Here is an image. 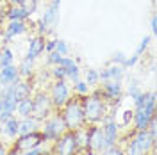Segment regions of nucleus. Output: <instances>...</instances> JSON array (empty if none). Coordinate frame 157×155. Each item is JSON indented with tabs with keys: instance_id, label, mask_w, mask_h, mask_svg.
<instances>
[{
	"instance_id": "nucleus-1",
	"label": "nucleus",
	"mask_w": 157,
	"mask_h": 155,
	"mask_svg": "<svg viewBox=\"0 0 157 155\" xmlns=\"http://www.w3.org/2000/svg\"><path fill=\"white\" fill-rule=\"evenodd\" d=\"M82 111L86 118V125H97L107 114V100L102 96L100 91H95L93 95L82 98Z\"/></svg>"
},
{
	"instance_id": "nucleus-2",
	"label": "nucleus",
	"mask_w": 157,
	"mask_h": 155,
	"mask_svg": "<svg viewBox=\"0 0 157 155\" xmlns=\"http://www.w3.org/2000/svg\"><path fill=\"white\" fill-rule=\"evenodd\" d=\"M63 121L66 125V130L75 132L78 128L86 127V118H84V111H82V96H73L66 102V105L63 107L61 111Z\"/></svg>"
},
{
	"instance_id": "nucleus-3",
	"label": "nucleus",
	"mask_w": 157,
	"mask_h": 155,
	"mask_svg": "<svg viewBox=\"0 0 157 155\" xmlns=\"http://www.w3.org/2000/svg\"><path fill=\"white\" fill-rule=\"evenodd\" d=\"M54 112H56V109L50 102L48 93L47 91H36L32 95V118L39 123H43Z\"/></svg>"
},
{
	"instance_id": "nucleus-4",
	"label": "nucleus",
	"mask_w": 157,
	"mask_h": 155,
	"mask_svg": "<svg viewBox=\"0 0 157 155\" xmlns=\"http://www.w3.org/2000/svg\"><path fill=\"white\" fill-rule=\"evenodd\" d=\"M39 132L43 134L45 141H52V143H54L56 139H59V137L66 132V125H64V121H63L61 112L56 111L52 116L47 118V119L43 121V128H39Z\"/></svg>"
},
{
	"instance_id": "nucleus-5",
	"label": "nucleus",
	"mask_w": 157,
	"mask_h": 155,
	"mask_svg": "<svg viewBox=\"0 0 157 155\" xmlns=\"http://www.w3.org/2000/svg\"><path fill=\"white\" fill-rule=\"evenodd\" d=\"M45 143V137L41 132H32V134H25V136H18L16 141L13 143V148L9 150V155H20L23 152H29V150H34Z\"/></svg>"
},
{
	"instance_id": "nucleus-6",
	"label": "nucleus",
	"mask_w": 157,
	"mask_h": 155,
	"mask_svg": "<svg viewBox=\"0 0 157 155\" xmlns=\"http://www.w3.org/2000/svg\"><path fill=\"white\" fill-rule=\"evenodd\" d=\"M47 93H48L50 102H52V105H54L56 111H61L63 107L66 105V102L71 98L70 96L71 91H70V86L66 84V80H54Z\"/></svg>"
},
{
	"instance_id": "nucleus-7",
	"label": "nucleus",
	"mask_w": 157,
	"mask_h": 155,
	"mask_svg": "<svg viewBox=\"0 0 157 155\" xmlns=\"http://www.w3.org/2000/svg\"><path fill=\"white\" fill-rule=\"evenodd\" d=\"M54 155H78V146L75 141L73 132L66 130L63 136L54 141V148H52Z\"/></svg>"
},
{
	"instance_id": "nucleus-8",
	"label": "nucleus",
	"mask_w": 157,
	"mask_h": 155,
	"mask_svg": "<svg viewBox=\"0 0 157 155\" xmlns=\"http://www.w3.org/2000/svg\"><path fill=\"white\" fill-rule=\"evenodd\" d=\"M109 146H107V141H105V136H104V130L102 127H97V125H89V148L93 153H102L105 152Z\"/></svg>"
},
{
	"instance_id": "nucleus-9",
	"label": "nucleus",
	"mask_w": 157,
	"mask_h": 155,
	"mask_svg": "<svg viewBox=\"0 0 157 155\" xmlns=\"http://www.w3.org/2000/svg\"><path fill=\"white\" fill-rule=\"evenodd\" d=\"M102 130H104V136H105V141H107V146H116L118 139H120V130H118V125L116 121H114V118L113 116H105L102 119Z\"/></svg>"
},
{
	"instance_id": "nucleus-10",
	"label": "nucleus",
	"mask_w": 157,
	"mask_h": 155,
	"mask_svg": "<svg viewBox=\"0 0 157 155\" xmlns=\"http://www.w3.org/2000/svg\"><path fill=\"white\" fill-rule=\"evenodd\" d=\"M20 80V73H18V66L11 64V66H4L0 68V89L2 87L13 86Z\"/></svg>"
},
{
	"instance_id": "nucleus-11",
	"label": "nucleus",
	"mask_w": 157,
	"mask_h": 155,
	"mask_svg": "<svg viewBox=\"0 0 157 155\" xmlns=\"http://www.w3.org/2000/svg\"><path fill=\"white\" fill-rule=\"evenodd\" d=\"M13 96H14L16 102H21L25 98H32V84L29 80L20 78L16 84H13Z\"/></svg>"
},
{
	"instance_id": "nucleus-12",
	"label": "nucleus",
	"mask_w": 157,
	"mask_h": 155,
	"mask_svg": "<svg viewBox=\"0 0 157 155\" xmlns=\"http://www.w3.org/2000/svg\"><path fill=\"white\" fill-rule=\"evenodd\" d=\"M59 66L64 68V71H66V78L73 80V84H75L77 80H80V70H78V64L71 57H61Z\"/></svg>"
},
{
	"instance_id": "nucleus-13",
	"label": "nucleus",
	"mask_w": 157,
	"mask_h": 155,
	"mask_svg": "<svg viewBox=\"0 0 157 155\" xmlns=\"http://www.w3.org/2000/svg\"><path fill=\"white\" fill-rule=\"evenodd\" d=\"M123 75H125V68L123 66H118V64H113L109 68L98 71V78L102 82H107V80H118V82H121Z\"/></svg>"
},
{
	"instance_id": "nucleus-14",
	"label": "nucleus",
	"mask_w": 157,
	"mask_h": 155,
	"mask_svg": "<svg viewBox=\"0 0 157 155\" xmlns=\"http://www.w3.org/2000/svg\"><path fill=\"white\" fill-rule=\"evenodd\" d=\"M100 93H102V96L105 98V100L120 98L121 96V82H118V80H107V82H104Z\"/></svg>"
},
{
	"instance_id": "nucleus-15",
	"label": "nucleus",
	"mask_w": 157,
	"mask_h": 155,
	"mask_svg": "<svg viewBox=\"0 0 157 155\" xmlns=\"http://www.w3.org/2000/svg\"><path fill=\"white\" fill-rule=\"evenodd\" d=\"M59 7H61V0H52V4L48 6V9L45 13V16L41 18V23L45 27H50V25H56L59 18Z\"/></svg>"
},
{
	"instance_id": "nucleus-16",
	"label": "nucleus",
	"mask_w": 157,
	"mask_h": 155,
	"mask_svg": "<svg viewBox=\"0 0 157 155\" xmlns=\"http://www.w3.org/2000/svg\"><path fill=\"white\" fill-rule=\"evenodd\" d=\"M45 38L43 36H36V38H32L29 41V52H27V57L29 59H38L43 52H45Z\"/></svg>"
},
{
	"instance_id": "nucleus-17",
	"label": "nucleus",
	"mask_w": 157,
	"mask_h": 155,
	"mask_svg": "<svg viewBox=\"0 0 157 155\" xmlns=\"http://www.w3.org/2000/svg\"><path fill=\"white\" fill-rule=\"evenodd\" d=\"M39 130V121H36L32 116L21 118L18 123V136H25V134H32Z\"/></svg>"
},
{
	"instance_id": "nucleus-18",
	"label": "nucleus",
	"mask_w": 157,
	"mask_h": 155,
	"mask_svg": "<svg viewBox=\"0 0 157 155\" xmlns=\"http://www.w3.org/2000/svg\"><path fill=\"white\" fill-rule=\"evenodd\" d=\"M152 114H148V112H145L143 109H136L134 111V123H136V130H148V125H150V121H152Z\"/></svg>"
},
{
	"instance_id": "nucleus-19",
	"label": "nucleus",
	"mask_w": 157,
	"mask_h": 155,
	"mask_svg": "<svg viewBox=\"0 0 157 155\" xmlns=\"http://www.w3.org/2000/svg\"><path fill=\"white\" fill-rule=\"evenodd\" d=\"M73 136H75V141H77V146H78V153L84 152V150H88L89 148V127L88 125L75 130Z\"/></svg>"
},
{
	"instance_id": "nucleus-20",
	"label": "nucleus",
	"mask_w": 157,
	"mask_h": 155,
	"mask_svg": "<svg viewBox=\"0 0 157 155\" xmlns=\"http://www.w3.org/2000/svg\"><path fill=\"white\" fill-rule=\"evenodd\" d=\"M18 123H20V119H16V118L13 116L4 125H0V132L6 137H9V139H16L18 137Z\"/></svg>"
},
{
	"instance_id": "nucleus-21",
	"label": "nucleus",
	"mask_w": 157,
	"mask_h": 155,
	"mask_svg": "<svg viewBox=\"0 0 157 155\" xmlns=\"http://www.w3.org/2000/svg\"><path fill=\"white\" fill-rule=\"evenodd\" d=\"M18 73H20V78H30L32 77V73H34V61L29 57H25L21 62H20L18 66Z\"/></svg>"
},
{
	"instance_id": "nucleus-22",
	"label": "nucleus",
	"mask_w": 157,
	"mask_h": 155,
	"mask_svg": "<svg viewBox=\"0 0 157 155\" xmlns=\"http://www.w3.org/2000/svg\"><path fill=\"white\" fill-rule=\"evenodd\" d=\"M16 111H18V114H20L21 118H29V116H32V98H25V100L18 102V105H16Z\"/></svg>"
},
{
	"instance_id": "nucleus-23",
	"label": "nucleus",
	"mask_w": 157,
	"mask_h": 155,
	"mask_svg": "<svg viewBox=\"0 0 157 155\" xmlns=\"http://www.w3.org/2000/svg\"><path fill=\"white\" fill-rule=\"evenodd\" d=\"M6 16L11 20V21H23V20H27L29 16L25 14V11L21 9L20 6H13L7 13H6Z\"/></svg>"
},
{
	"instance_id": "nucleus-24",
	"label": "nucleus",
	"mask_w": 157,
	"mask_h": 155,
	"mask_svg": "<svg viewBox=\"0 0 157 155\" xmlns=\"http://www.w3.org/2000/svg\"><path fill=\"white\" fill-rule=\"evenodd\" d=\"M86 84H88L89 87L91 86H97L98 82H100V78H98V71L97 70H93V68H89L86 70V80H84Z\"/></svg>"
},
{
	"instance_id": "nucleus-25",
	"label": "nucleus",
	"mask_w": 157,
	"mask_h": 155,
	"mask_svg": "<svg viewBox=\"0 0 157 155\" xmlns=\"http://www.w3.org/2000/svg\"><path fill=\"white\" fill-rule=\"evenodd\" d=\"M20 7L25 11L27 16H30V14H34L36 9H38V0H23V4H21Z\"/></svg>"
},
{
	"instance_id": "nucleus-26",
	"label": "nucleus",
	"mask_w": 157,
	"mask_h": 155,
	"mask_svg": "<svg viewBox=\"0 0 157 155\" xmlns=\"http://www.w3.org/2000/svg\"><path fill=\"white\" fill-rule=\"evenodd\" d=\"M73 91L77 93L78 96H88L89 93V86L84 82V80H77L75 84H73Z\"/></svg>"
},
{
	"instance_id": "nucleus-27",
	"label": "nucleus",
	"mask_w": 157,
	"mask_h": 155,
	"mask_svg": "<svg viewBox=\"0 0 157 155\" xmlns=\"http://www.w3.org/2000/svg\"><path fill=\"white\" fill-rule=\"evenodd\" d=\"M0 52H2V68H4V66H11V64H13V52H11L7 47L0 48Z\"/></svg>"
},
{
	"instance_id": "nucleus-28",
	"label": "nucleus",
	"mask_w": 157,
	"mask_h": 155,
	"mask_svg": "<svg viewBox=\"0 0 157 155\" xmlns=\"http://www.w3.org/2000/svg\"><path fill=\"white\" fill-rule=\"evenodd\" d=\"M68 45H66V41H63V39H57L56 41V52H57L61 57H66L68 55Z\"/></svg>"
},
{
	"instance_id": "nucleus-29",
	"label": "nucleus",
	"mask_w": 157,
	"mask_h": 155,
	"mask_svg": "<svg viewBox=\"0 0 157 155\" xmlns=\"http://www.w3.org/2000/svg\"><path fill=\"white\" fill-rule=\"evenodd\" d=\"M52 77H54V80H66V71H64V68H61L59 64H56L54 70H52Z\"/></svg>"
},
{
	"instance_id": "nucleus-30",
	"label": "nucleus",
	"mask_w": 157,
	"mask_h": 155,
	"mask_svg": "<svg viewBox=\"0 0 157 155\" xmlns=\"http://www.w3.org/2000/svg\"><path fill=\"white\" fill-rule=\"evenodd\" d=\"M141 93H143V91L139 89V84H137L136 80H132V82H130V86H128V95H130V98L134 100V98L139 96Z\"/></svg>"
},
{
	"instance_id": "nucleus-31",
	"label": "nucleus",
	"mask_w": 157,
	"mask_h": 155,
	"mask_svg": "<svg viewBox=\"0 0 157 155\" xmlns=\"http://www.w3.org/2000/svg\"><path fill=\"white\" fill-rule=\"evenodd\" d=\"M148 100V93H141L139 96L134 98V105H136V109H143L145 107V104H147Z\"/></svg>"
},
{
	"instance_id": "nucleus-32",
	"label": "nucleus",
	"mask_w": 157,
	"mask_h": 155,
	"mask_svg": "<svg viewBox=\"0 0 157 155\" xmlns=\"http://www.w3.org/2000/svg\"><path fill=\"white\" fill-rule=\"evenodd\" d=\"M125 155H147V153H143L139 148H137V145L134 143V141H130L128 143V148H127V153Z\"/></svg>"
},
{
	"instance_id": "nucleus-33",
	"label": "nucleus",
	"mask_w": 157,
	"mask_h": 155,
	"mask_svg": "<svg viewBox=\"0 0 157 155\" xmlns=\"http://www.w3.org/2000/svg\"><path fill=\"white\" fill-rule=\"evenodd\" d=\"M125 55L121 54V52H116V54H113V57H111V61H113V64H118V66H123L125 64Z\"/></svg>"
},
{
	"instance_id": "nucleus-34",
	"label": "nucleus",
	"mask_w": 157,
	"mask_h": 155,
	"mask_svg": "<svg viewBox=\"0 0 157 155\" xmlns=\"http://www.w3.org/2000/svg\"><path fill=\"white\" fill-rule=\"evenodd\" d=\"M148 43H150V36H145V38L141 39V43H139V47L136 48V55H141V54H143V52L147 50Z\"/></svg>"
},
{
	"instance_id": "nucleus-35",
	"label": "nucleus",
	"mask_w": 157,
	"mask_h": 155,
	"mask_svg": "<svg viewBox=\"0 0 157 155\" xmlns=\"http://www.w3.org/2000/svg\"><path fill=\"white\" fill-rule=\"evenodd\" d=\"M102 155H125V152L120 146H109L105 152H102Z\"/></svg>"
},
{
	"instance_id": "nucleus-36",
	"label": "nucleus",
	"mask_w": 157,
	"mask_h": 155,
	"mask_svg": "<svg viewBox=\"0 0 157 155\" xmlns=\"http://www.w3.org/2000/svg\"><path fill=\"white\" fill-rule=\"evenodd\" d=\"M47 61H48V64H54V66H56V64H59V61H61V55L54 50V52H50V54H48Z\"/></svg>"
},
{
	"instance_id": "nucleus-37",
	"label": "nucleus",
	"mask_w": 157,
	"mask_h": 155,
	"mask_svg": "<svg viewBox=\"0 0 157 155\" xmlns=\"http://www.w3.org/2000/svg\"><path fill=\"white\" fill-rule=\"evenodd\" d=\"M132 118H134V111H130V109L123 111V125H128L132 121Z\"/></svg>"
},
{
	"instance_id": "nucleus-38",
	"label": "nucleus",
	"mask_w": 157,
	"mask_h": 155,
	"mask_svg": "<svg viewBox=\"0 0 157 155\" xmlns=\"http://www.w3.org/2000/svg\"><path fill=\"white\" fill-rule=\"evenodd\" d=\"M20 155H45V148H43V146H38V148H34V150L23 152V153H20Z\"/></svg>"
},
{
	"instance_id": "nucleus-39",
	"label": "nucleus",
	"mask_w": 157,
	"mask_h": 155,
	"mask_svg": "<svg viewBox=\"0 0 157 155\" xmlns=\"http://www.w3.org/2000/svg\"><path fill=\"white\" fill-rule=\"evenodd\" d=\"M137 59H139V55H136V54H134L130 59H125V64H123V68H130V66H134V64L137 62Z\"/></svg>"
},
{
	"instance_id": "nucleus-40",
	"label": "nucleus",
	"mask_w": 157,
	"mask_h": 155,
	"mask_svg": "<svg viewBox=\"0 0 157 155\" xmlns=\"http://www.w3.org/2000/svg\"><path fill=\"white\" fill-rule=\"evenodd\" d=\"M56 41H57V39H50V41H47V43H45V50H47L48 54L56 50Z\"/></svg>"
},
{
	"instance_id": "nucleus-41",
	"label": "nucleus",
	"mask_w": 157,
	"mask_h": 155,
	"mask_svg": "<svg viewBox=\"0 0 157 155\" xmlns=\"http://www.w3.org/2000/svg\"><path fill=\"white\" fill-rule=\"evenodd\" d=\"M0 155H9V150L4 143H0Z\"/></svg>"
},
{
	"instance_id": "nucleus-42",
	"label": "nucleus",
	"mask_w": 157,
	"mask_h": 155,
	"mask_svg": "<svg viewBox=\"0 0 157 155\" xmlns=\"http://www.w3.org/2000/svg\"><path fill=\"white\" fill-rule=\"evenodd\" d=\"M152 32H154V34L157 32V20H155V16H152Z\"/></svg>"
},
{
	"instance_id": "nucleus-43",
	"label": "nucleus",
	"mask_w": 157,
	"mask_h": 155,
	"mask_svg": "<svg viewBox=\"0 0 157 155\" xmlns=\"http://www.w3.org/2000/svg\"><path fill=\"white\" fill-rule=\"evenodd\" d=\"M7 2H9L11 6H21L23 4V0H7Z\"/></svg>"
},
{
	"instance_id": "nucleus-44",
	"label": "nucleus",
	"mask_w": 157,
	"mask_h": 155,
	"mask_svg": "<svg viewBox=\"0 0 157 155\" xmlns=\"http://www.w3.org/2000/svg\"><path fill=\"white\" fill-rule=\"evenodd\" d=\"M4 18V13H2V7H0V20Z\"/></svg>"
},
{
	"instance_id": "nucleus-45",
	"label": "nucleus",
	"mask_w": 157,
	"mask_h": 155,
	"mask_svg": "<svg viewBox=\"0 0 157 155\" xmlns=\"http://www.w3.org/2000/svg\"><path fill=\"white\" fill-rule=\"evenodd\" d=\"M0 68H2V52H0Z\"/></svg>"
},
{
	"instance_id": "nucleus-46",
	"label": "nucleus",
	"mask_w": 157,
	"mask_h": 155,
	"mask_svg": "<svg viewBox=\"0 0 157 155\" xmlns=\"http://www.w3.org/2000/svg\"><path fill=\"white\" fill-rule=\"evenodd\" d=\"M2 32H4V30H2V29H0V36H2Z\"/></svg>"
}]
</instances>
